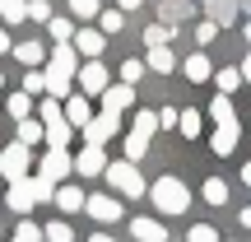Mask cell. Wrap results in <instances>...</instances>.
Returning <instances> with one entry per match:
<instances>
[{
    "instance_id": "obj_1",
    "label": "cell",
    "mask_w": 251,
    "mask_h": 242,
    "mask_svg": "<svg viewBox=\"0 0 251 242\" xmlns=\"http://www.w3.org/2000/svg\"><path fill=\"white\" fill-rule=\"evenodd\" d=\"M144 196L158 205V215H186L191 210V191L181 177H158L153 187H144Z\"/></svg>"
},
{
    "instance_id": "obj_2",
    "label": "cell",
    "mask_w": 251,
    "mask_h": 242,
    "mask_svg": "<svg viewBox=\"0 0 251 242\" xmlns=\"http://www.w3.org/2000/svg\"><path fill=\"white\" fill-rule=\"evenodd\" d=\"M102 177H107V187L121 191L126 200H140V196H144V177H140V168H135V163H126V159L107 163V168H102Z\"/></svg>"
},
{
    "instance_id": "obj_3",
    "label": "cell",
    "mask_w": 251,
    "mask_h": 242,
    "mask_svg": "<svg viewBox=\"0 0 251 242\" xmlns=\"http://www.w3.org/2000/svg\"><path fill=\"white\" fill-rule=\"evenodd\" d=\"M28 168H33V149L19 140H9L5 149H0V177L14 182V177H28Z\"/></svg>"
},
{
    "instance_id": "obj_4",
    "label": "cell",
    "mask_w": 251,
    "mask_h": 242,
    "mask_svg": "<svg viewBox=\"0 0 251 242\" xmlns=\"http://www.w3.org/2000/svg\"><path fill=\"white\" fill-rule=\"evenodd\" d=\"M75 80H79V93H84V98H98V93L112 84V75H107V65H102V61H79Z\"/></svg>"
},
{
    "instance_id": "obj_5",
    "label": "cell",
    "mask_w": 251,
    "mask_h": 242,
    "mask_svg": "<svg viewBox=\"0 0 251 242\" xmlns=\"http://www.w3.org/2000/svg\"><path fill=\"white\" fill-rule=\"evenodd\" d=\"M70 172H75V168H70V149H47L42 163H37V177H47L51 187H61Z\"/></svg>"
},
{
    "instance_id": "obj_6",
    "label": "cell",
    "mask_w": 251,
    "mask_h": 242,
    "mask_svg": "<svg viewBox=\"0 0 251 242\" xmlns=\"http://www.w3.org/2000/svg\"><path fill=\"white\" fill-rule=\"evenodd\" d=\"M79 131H84V144H107L112 135L121 131V117H112V112H98V117H89Z\"/></svg>"
},
{
    "instance_id": "obj_7",
    "label": "cell",
    "mask_w": 251,
    "mask_h": 242,
    "mask_svg": "<svg viewBox=\"0 0 251 242\" xmlns=\"http://www.w3.org/2000/svg\"><path fill=\"white\" fill-rule=\"evenodd\" d=\"M70 168L79 172V177H102V168H107V154H102V144H84V149L70 159Z\"/></svg>"
},
{
    "instance_id": "obj_8",
    "label": "cell",
    "mask_w": 251,
    "mask_h": 242,
    "mask_svg": "<svg viewBox=\"0 0 251 242\" xmlns=\"http://www.w3.org/2000/svg\"><path fill=\"white\" fill-rule=\"evenodd\" d=\"M75 70H79V56H75L70 42H56L51 56H47V75H61V80H75Z\"/></svg>"
},
{
    "instance_id": "obj_9",
    "label": "cell",
    "mask_w": 251,
    "mask_h": 242,
    "mask_svg": "<svg viewBox=\"0 0 251 242\" xmlns=\"http://www.w3.org/2000/svg\"><path fill=\"white\" fill-rule=\"evenodd\" d=\"M70 47H75V56H89V61H98L102 56V47H107V37L98 33V28H75V37H70Z\"/></svg>"
},
{
    "instance_id": "obj_10",
    "label": "cell",
    "mask_w": 251,
    "mask_h": 242,
    "mask_svg": "<svg viewBox=\"0 0 251 242\" xmlns=\"http://www.w3.org/2000/svg\"><path fill=\"white\" fill-rule=\"evenodd\" d=\"M98 98H102V112L121 117L126 108H135V84H107V89H102Z\"/></svg>"
},
{
    "instance_id": "obj_11",
    "label": "cell",
    "mask_w": 251,
    "mask_h": 242,
    "mask_svg": "<svg viewBox=\"0 0 251 242\" xmlns=\"http://www.w3.org/2000/svg\"><path fill=\"white\" fill-rule=\"evenodd\" d=\"M84 215H93L98 224H117L121 219V200L117 196H84Z\"/></svg>"
},
{
    "instance_id": "obj_12",
    "label": "cell",
    "mask_w": 251,
    "mask_h": 242,
    "mask_svg": "<svg viewBox=\"0 0 251 242\" xmlns=\"http://www.w3.org/2000/svg\"><path fill=\"white\" fill-rule=\"evenodd\" d=\"M33 205H37V196H33V172H28V177H14V182H9V210H14V215H28Z\"/></svg>"
},
{
    "instance_id": "obj_13",
    "label": "cell",
    "mask_w": 251,
    "mask_h": 242,
    "mask_svg": "<svg viewBox=\"0 0 251 242\" xmlns=\"http://www.w3.org/2000/svg\"><path fill=\"white\" fill-rule=\"evenodd\" d=\"M70 135H75V126L65 121V117H47V121H42V140H47V149H65V144H70Z\"/></svg>"
},
{
    "instance_id": "obj_14",
    "label": "cell",
    "mask_w": 251,
    "mask_h": 242,
    "mask_svg": "<svg viewBox=\"0 0 251 242\" xmlns=\"http://www.w3.org/2000/svg\"><path fill=\"white\" fill-rule=\"evenodd\" d=\"M61 117L79 131V126L93 117V108H89V98H84V93H70V98H61Z\"/></svg>"
},
{
    "instance_id": "obj_15",
    "label": "cell",
    "mask_w": 251,
    "mask_h": 242,
    "mask_svg": "<svg viewBox=\"0 0 251 242\" xmlns=\"http://www.w3.org/2000/svg\"><path fill=\"white\" fill-rule=\"evenodd\" d=\"M130 233H135V242H168V228H163V219H149V215L130 219Z\"/></svg>"
},
{
    "instance_id": "obj_16",
    "label": "cell",
    "mask_w": 251,
    "mask_h": 242,
    "mask_svg": "<svg viewBox=\"0 0 251 242\" xmlns=\"http://www.w3.org/2000/svg\"><path fill=\"white\" fill-rule=\"evenodd\" d=\"M237 135H242V126H214V135H209V149H214L219 154V159H228V154H233L237 149Z\"/></svg>"
},
{
    "instance_id": "obj_17",
    "label": "cell",
    "mask_w": 251,
    "mask_h": 242,
    "mask_svg": "<svg viewBox=\"0 0 251 242\" xmlns=\"http://www.w3.org/2000/svg\"><path fill=\"white\" fill-rule=\"evenodd\" d=\"M51 200H56V205L65 210V215H79V210H84V191L75 187V182H65V187H56V191H51Z\"/></svg>"
},
{
    "instance_id": "obj_18",
    "label": "cell",
    "mask_w": 251,
    "mask_h": 242,
    "mask_svg": "<svg viewBox=\"0 0 251 242\" xmlns=\"http://www.w3.org/2000/svg\"><path fill=\"white\" fill-rule=\"evenodd\" d=\"M144 70H153V75H172V70H177V56H172L168 47H149V56H144Z\"/></svg>"
},
{
    "instance_id": "obj_19",
    "label": "cell",
    "mask_w": 251,
    "mask_h": 242,
    "mask_svg": "<svg viewBox=\"0 0 251 242\" xmlns=\"http://www.w3.org/2000/svg\"><path fill=\"white\" fill-rule=\"evenodd\" d=\"M181 75H186L191 84H205L209 75H214V65H209V56L196 52V56H186V61H181Z\"/></svg>"
},
{
    "instance_id": "obj_20",
    "label": "cell",
    "mask_w": 251,
    "mask_h": 242,
    "mask_svg": "<svg viewBox=\"0 0 251 242\" xmlns=\"http://www.w3.org/2000/svg\"><path fill=\"white\" fill-rule=\"evenodd\" d=\"M14 61L28 65V70H37V65L47 61V47H42V42H19V47H14Z\"/></svg>"
},
{
    "instance_id": "obj_21",
    "label": "cell",
    "mask_w": 251,
    "mask_h": 242,
    "mask_svg": "<svg viewBox=\"0 0 251 242\" xmlns=\"http://www.w3.org/2000/svg\"><path fill=\"white\" fill-rule=\"evenodd\" d=\"M209 117H214V126H233V121H237L233 98H228V93H214V103H209Z\"/></svg>"
},
{
    "instance_id": "obj_22",
    "label": "cell",
    "mask_w": 251,
    "mask_h": 242,
    "mask_svg": "<svg viewBox=\"0 0 251 242\" xmlns=\"http://www.w3.org/2000/svg\"><path fill=\"white\" fill-rule=\"evenodd\" d=\"M205 9H209L205 19H214V24L224 28V24H233V14H237V0H205Z\"/></svg>"
},
{
    "instance_id": "obj_23",
    "label": "cell",
    "mask_w": 251,
    "mask_h": 242,
    "mask_svg": "<svg viewBox=\"0 0 251 242\" xmlns=\"http://www.w3.org/2000/svg\"><path fill=\"white\" fill-rule=\"evenodd\" d=\"M177 131L186 135V140H196V135L205 131V117H200L196 108H191V112H177Z\"/></svg>"
},
{
    "instance_id": "obj_24",
    "label": "cell",
    "mask_w": 251,
    "mask_h": 242,
    "mask_svg": "<svg viewBox=\"0 0 251 242\" xmlns=\"http://www.w3.org/2000/svg\"><path fill=\"white\" fill-rule=\"evenodd\" d=\"M121 149H126V163H140L144 159V154H149V140H144V135H126V140H121Z\"/></svg>"
},
{
    "instance_id": "obj_25",
    "label": "cell",
    "mask_w": 251,
    "mask_h": 242,
    "mask_svg": "<svg viewBox=\"0 0 251 242\" xmlns=\"http://www.w3.org/2000/svg\"><path fill=\"white\" fill-rule=\"evenodd\" d=\"M200 196H205L209 205H228V182L224 177H209L205 187H200Z\"/></svg>"
},
{
    "instance_id": "obj_26",
    "label": "cell",
    "mask_w": 251,
    "mask_h": 242,
    "mask_svg": "<svg viewBox=\"0 0 251 242\" xmlns=\"http://www.w3.org/2000/svg\"><path fill=\"white\" fill-rule=\"evenodd\" d=\"M172 37H177L172 24H149V28H144V47H168Z\"/></svg>"
},
{
    "instance_id": "obj_27",
    "label": "cell",
    "mask_w": 251,
    "mask_h": 242,
    "mask_svg": "<svg viewBox=\"0 0 251 242\" xmlns=\"http://www.w3.org/2000/svg\"><path fill=\"white\" fill-rule=\"evenodd\" d=\"M0 19H5V24H24L28 19V0H0Z\"/></svg>"
},
{
    "instance_id": "obj_28",
    "label": "cell",
    "mask_w": 251,
    "mask_h": 242,
    "mask_svg": "<svg viewBox=\"0 0 251 242\" xmlns=\"http://www.w3.org/2000/svg\"><path fill=\"white\" fill-rule=\"evenodd\" d=\"M14 140H19V144H28V149H33V144L42 140V121H33V117H24V121H19V135H14Z\"/></svg>"
},
{
    "instance_id": "obj_29",
    "label": "cell",
    "mask_w": 251,
    "mask_h": 242,
    "mask_svg": "<svg viewBox=\"0 0 251 242\" xmlns=\"http://www.w3.org/2000/svg\"><path fill=\"white\" fill-rule=\"evenodd\" d=\"M153 131H158V112H153V108H140V112H135V135L149 140Z\"/></svg>"
},
{
    "instance_id": "obj_30",
    "label": "cell",
    "mask_w": 251,
    "mask_h": 242,
    "mask_svg": "<svg viewBox=\"0 0 251 242\" xmlns=\"http://www.w3.org/2000/svg\"><path fill=\"white\" fill-rule=\"evenodd\" d=\"M42 238H47V242H75V228L65 224V219H51V224L42 228Z\"/></svg>"
},
{
    "instance_id": "obj_31",
    "label": "cell",
    "mask_w": 251,
    "mask_h": 242,
    "mask_svg": "<svg viewBox=\"0 0 251 242\" xmlns=\"http://www.w3.org/2000/svg\"><path fill=\"white\" fill-rule=\"evenodd\" d=\"M47 33H51V42H70L75 37V19H47Z\"/></svg>"
},
{
    "instance_id": "obj_32",
    "label": "cell",
    "mask_w": 251,
    "mask_h": 242,
    "mask_svg": "<svg viewBox=\"0 0 251 242\" xmlns=\"http://www.w3.org/2000/svg\"><path fill=\"white\" fill-rule=\"evenodd\" d=\"M121 24H126L121 9H98V33L102 37H107V33H121Z\"/></svg>"
},
{
    "instance_id": "obj_33",
    "label": "cell",
    "mask_w": 251,
    "mask_h": 242,
    "mask_svg": "<svg viewBox=\"0 0 251 242\" xmlns=\"http://www.w3.org/2000/svg\"><path fill=\"white\" fill-rule=\"evenodd\" d=\"M209 80L219 84V93H237V84H242V75H237L233 65H228V70H214V75H209Z\"/></svg>"
},
{
    "instance_id": "obj_34",
    "label": "cell",
    "mask_w": 251,
    "mask_h": 242,
    "mask_svg": "<svg viewBox=\"0 0 251 242\" xmlns=\"http://www.w3.org/2000/svg\"><path fill=\"white\" fill-rule=\"evenodd\" d=\"M9 117H14V121L33 117V98H28V93H9Z\"/></svg>"
},
{
    "instance_id": "obj_35",
    "label": "cell",
    "mask_w": 251,
    "mask_h": 242,
    "mask_svg": "<svg viewBox=\"0 0 251 242\" xmlns=\"http://www.w3.org/2000/svg\"><path fill=\"white\" fill-rule=\"evenodd\" d=\"M24 93H28V98H33V93H47V75H42V65L24 75Z\"/></svg>"
},
{
    "instance_id": "obj_36",
    "label": "cell",
    "mask_w": 251,
    "mask_h": 242,
    "mask_svg": "<svg viewBox=\"0 0 251 242\" xmlns=\"http://www.w3.org/2000/svg\"><path fill=\"white\" fill-rule=\"evenodd\" d=\"M9 242H42V228H37L33 219H24V224L14 228V238H9Z\"/></svg>"
},
{
    "instance_id": "obj_37",
    "label": "cell",
    "mask_w": 251,
    "mask_h": 242,
    "mask_svg": "<svg viewBox=\"0 0 251 242\" xmlns=\"http://www.w3.org/2000/svg\"><path fill=\"white\" fill-rule=\"evenodd\" d=\"M98 9H102L98 0H70V14L75 19H98Z\"/></svg>"
},
{
    "instance_id": "obj_38",
    "label": "cell",
    "mask_w": 251,
    "mask_h": 242,
    "mask_svg": "<svg viewBox=\"0 0 251 242\" xmlns=\"http://www.w3.org/2000/svg\"><path fill=\"white\" fill-rule=\"evenodd\" d=\"M214 37H219V24H214V19H200V24H196V42H200V47H209Z\"/></svg>"
},
{
    "instance_id": "obj_39",
    "label": "cell",
    "mask_w": 251,
    "mask_h": 242,
    "mask_svg": "<svg viewBox=\"0 0 251 242\" xmlns=\"http://www.w3.org/2000/svg\"><path fill=\"white\" fill-rule=\"evenodd\" d=\"M28 19L33 24H47L51 19V0H28Z\"/></svg>"
},
{
    "instance_id": "obj_40",
    "label": "cell",
    "mask_w": 251,
    "mask_h": 242,
    "mask_svg": "<svg viewBox=\"0 0 251 242\" xmlns=\"http://www.w3.org/2000/svg\"><path fill=\"white\" fill-rule=\"evenodd\" d=\"M144 75V61H121V84H140Z\"/></svg>"
},
{
    "instance_id": "obj_41",
    "label": "cell",
    "mask_w": 251,
    "mask_h": 242,
    "mask_svg": "<svg viewBox=\"0 0 251 242\" xmlns=\"http://www.w3.org/2000/svg\"><path fill=\"white\" fill-rule=\"evenodd\" d=\"M186 242H219V233H214L209 224H196V228L186 233Z\"/></svg>"
},
{
    "instance_id": "obj_42",
    "label": "cell",
    "mask_w": 251,
    "mask_h": 242,
    "mask_svg": "<svg viewBox=\"0 0 251 242\" xmlns=\"http://www.w3.org/2000/svg\"><path fill=\"white\" fill-rule=\"evenodd\" d=\"M47 117H61V103L42 93V103H37V121H47Z\"/></svg>"
},
{
    "instance_id": "obj_43",
    "label": "cell",
    "mask_w": 251,
    "mask_h": 242,
    "mask_svg": "<svg viewBox=\"0 0 251 242\" xmlns=\"http://www.w3.org/2000/svg\"><path fill=\"white\" fill-rule=\"evenodd\" d=\"M51 182H47V177H33V196H37V205H42V200H51Z\"/></svg>"
},
{
    "instance_id": "obj_44",
    "label": "cell",
    "mask_w": 251,
    "mask_h": 242,
    "mask_svg": "<svg viewBox=\"0 0 251 242\" xmlns=\"http://www.w3.org/2000/svg\"><path fill=\"white\" fill-rule=\"evenodd\" d=\"M181 14H191V5H181V0H168L163 5V19H181Z\"/></svg>"
},
{
    "instance_id": "obj_45",
    "label": "cell",
    "mask_w": 251,
    "mask_h": 242,
    "mask_svg": "<svg viewBox=\"0 0 251 242\" xmlns=\"http://www.w3.org/2000/svg\"><path fill=\"white\" fill-rule=\"evenodd\" d=\"M177 126V108H158V131H172Z\"/></svg>"
},
{
    "instance_id": "obj_46",
    "label": "cell",
    "mask_w": 251,
    "mask_h": 242,
    "mask_svg": "<svg viewBox=\"0 0 251 242\" xmlns=\"http://www.w3.org/2000/svg\"><path fill=\"white\" fill-rule=\"evenodd\" d=\"M5 52H9V28L0 24V56H5Z\"/></svg>"
},
{
    "instance_id": "obj_47",
    "label": "cell",
    "mask_w": 251,
    "mask_h": 242,
    "mask_svg": "<svg viewBox=\"0 0 251 242\" xmlns=\"http://www.w3.org/2000/svg\"><path fill=\"white\" fill-rule=\"evenodd\" d=\"M140 5H144V0H121V5H117V9H121V14H126V9H140Z\"/></svg>"
},
{
    "instance_id": "obj_48",
    "label": "cell",
    "mask_w": 251,
    "mask_h": 242,
    "mask_svg": "<svg viewBox=\"0 0 251 242\" xmlns=\"http://www.w3.org/2000/svg\"><path fill=\"white\" fill-rule=\"evenodd\" d=\"M237 75H242V80H251V56H247L242 65H237Z\"/></svg>"
},
{
    "instance_id": "obj_49",
    "label": "cell",
    "mask_w": 251,
    "mask_h": 242,
    "mask_svg": "<svg viewBox=\"0 0 251 242\" xmlns=\"http://www.w3.org/2000/svg\"><path fill=\"white\" fill-rule=\"evenodd\" d=\"M237 219H242V228H251V205L242 210V215H237Z\"/></svg>"
},
{
    "instance_id": "obj_50",
    "label": "cell",
    "mask_w": 251,
    "mask_h": 242,
    "mask_svg": "<svg viewBox=\"0 0 251 242\" xmlns=\"http://www.w3.org/2000/svg\"><path fill=\"white\" fill-rule=\"evenodd\" d=\"M89 242H117V238H112V233H93Z\"/></svg>"
},
{
    "instance_id": "obj_51",
    "label": "cell",
    "mask_w": 251,
    "mask_h": 242,
    "mask_svg": "<svg viewBox=\"0 0 251 242\" xmlns=\"http://www.w3.org/2000/svg\"><path fill=\"white\" fill-rule=\"evenodd\" d=\"M242 182H251V163H242Z\"/></svg>"
},
{
    "instance_id": "obj_52",
    "label": "cell",
    "mask_w": 251,
    "mask_h": 242,
    "mask_svg": "<svg viewBox=\"0 0 251 242\" xmlns=\"http://www.w3.org/2000/svg\"><path fill=\"white\" fill-rule=\"evenodd\" d=\"M242 33H247V42H251V19H247V28H242Z\"/></svg>"
},
{
    "instance_id": "obj_53",
    "label": "cell",
    "mask_w": 251,
    "mask_h": 242,
    "mask_svg": "<svg viewBox=\"0 0 251 242\" xmlns=\"http://www.w3.org/2000/svg\"><path fill=\"white\" fill-rule=\"evenodd\" d=\"M0 89H5V70H0Z\"/></svg>"
}]
</instances>
